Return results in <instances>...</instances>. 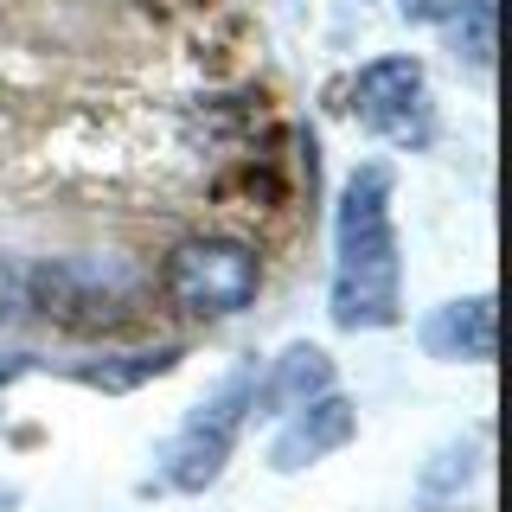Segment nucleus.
<instances>
[{
	"instance_id": "f03ea898",
	"label": "nucleus",
	"mask_w": 512,
	"mask_h": 512,
	"mask_svg": "<svg viewBox=\"0 0 512 512\" xmlns=\"http://www.w3.org/2000/svg\"><path fill=\"white\" fill-rule=\"evenodd\" d=\"M160 288H167L173 308H186L199 320H231L256 301L263 263H256V250L237 244V237H186V244L167 256Z\"/></svg>"
},
{
	"instance_id": "7ed1b4c3",
	"label": "nucleus",
	"mask_w": 512,
	"mask_h": 512,
	"mask_svg": "<svg viewBox=\"0 0 512 512\" xmlns=\"http://www.w3.org/2000/svg\"><path fill=\"white\" fill-rule=\"evenodd\" d=\"M250 384H256V365H237V372L186 416L180 442H173V455H167V487L199 493L224 474V461H231V448L250 423Z\"/></svg>"
},
{
	"instance_id": "1a4fd4ad",
	"label": "nucleus",
	"mask_w": 512,
	"mask_h": 512,
	"mask_svg": "<svg viewBox=\"0 0 512 512\" xmlns=\"http://www.w3.org/2000/svg\"><path fill=\"white\" fill-rule=\"evenodd\" d=\"M26 372H32V359H26V352H13V359H0V391H7L13 378H26Z\"/></svg>"
},
{
	"instance_id": "423d86ee",
	"label": "nucleus",
	"mask_w": 512,
	"mask_h": 512,
	"mask_svg": "<svg viewBox=\"0 0 512 512\" xmlns=\"http://www.w3.org/2000/svg\"><path fill=\"white\" fill-rule=\"evenodd\" d=\"M320 391H333V359L320 346H288L282 359H269V372L250 384V416H288Z\"/></svg>"
},
{
	"instance_id": "6e6552de",
	"label": "nucleus",
	"mask_w": 512,
	"mask_h": 512,
	"mask_svg": "<svg viewBox=\"0 0 512 512\" xmlns=\"http://www.w3.org/2000/svg\"><path fill=\"white\" fill-rule=\"evenodd\" d=\"M186 352L180 346H148V352H109V359H77L71 378L90 384V391H135L148 378H167Z\"/></svg>"
},
{
	"instance_id": "f257e3e1",
	"label": "nucleus",
	"mask_w": 512,
	"mask_h": 512,
	"mask_svg": "<svg viewBox=\"0 0 512 512\" xmlns=\"http://www.w3.org/2000/svg\"><path fill=\"white\" fill-rule=\"evenodd\" d=\"M333 327L378 333L404 314V244L391 218V167L372 160L340 186V218H333Z\"/></svg>"
},
{
	"instance_id": "9d476101",
	"label": "nucleus",
	"mask_w": 512,
	"mask_h": 512,
	"mask_svg": "<svg viewBox=\"0 0 512 512\" xmlns=\"http://www.w3.org/2000/svg\"><path fill=\"white\" fill-rule=\"evenodd\" d=\"M7 500H13V493H0V506H7Z\"/></svg>"
},
{
	"instance_id": "39448f33",
	"label": "nucleus",
	"mask_w": 512,
	"mask_h": 512,
	"mask_svg": "<svg viewBox=\"0 0 512 512\" xmlns=\"http://www.w3.org/2000/svg\"><path fill=\"white\" fill-rule=\"evenodd\" d=\"M352 436H359V410H352L340 391H320L301 410H288L282 436L269 442V468H276V474H301V468H314V461L340 455Z\"/></svg>"
},
{
	"instance_id": "20e7f679",
	"label": "nucleus",
	"mask_w": 512,
	"mask_h": 512,
	"mask_svg": "<svg viewBox=\"0 0 512 512\" xmlns=\"http://www.w3.org/2000/svg\"><path fill=\"white\" fill-rule=\"evenodd\" d=\"M352 116L384 141H429V77L423 58H372L352 77Z\"/></svg>"
},
{
	"instance_id": "0eeeda50",
	"label": "nucleus",
	"mask_w": 512,
	"mask_h": 512,
	"mask_svg": "<svg viewBox=\"0 0 512 512\" xmlns=\"http://www.w3.org/2000/svg\"><path fill=\"white\" fill-rule=\"evenodd\" d=\"M423 346L436 359H461V365H487L493 359V301L468 295V301H448L436 308V320L423 327Z\"/></svg>"
}]
</instances>
